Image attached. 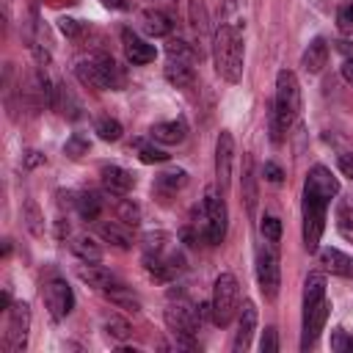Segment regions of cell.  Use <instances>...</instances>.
<instances>
[{
    "mask_svg": "<svg viewBox=\"0 0 353 353\" xmlns=\"http://www.w3.org/2000/svg\"><path fill=\"white\" fill-rule=\"evenodd\" d=\"M301 113V85L290 69H281L276 77V97L270 102V141L281 143L284 132L295 124Z\"/></svg>",
    "mask_w": 353,
    "mask_h": 353,
    "instance_id": "1",
    "label": "cell"
},
{
    "mask_svg": "<svg viewBox=\"0 0 353 353\" xmlns=\"http://www.w3.org/2000/svg\"><path fill=\"white\" fill-rule=\"evenodd\" d=\"M243 33L223 22L215 28L212 33V61H215V72L226 80V83H240L243 77Z\"/></svg>",
    "mask_w": 353,
    "mask_h": 353,
    "instance_id": "2",
    "label": "cell"
},
{
    "mask_svg": "<svg viewBox=\"0 0 353 353\" xmlns=\"http://www.w3.org/2000/svg\"><path fill=\"white\" fill-rule=\"evenodd\" d=\"M328 317V301H325V279L323 273H309L306 284H303V336H301V347L309 350Z\"/></svg>",
    "mask_w": 353,
    "mask_h": 353,
    "instance_id": "3",
    "label": "cell"
},
{
    "mask_svg": "<svg viewBox=\"0 0 353 353\" xmlns=\"http://www.w3.org/2000/svg\"><path fill=\"white\" fill-rule=\"evenodd\" d=\"M240 309V287H237V279L232 273H221L212 284V301H210V314H212V323L215 325H229L234 320Z\"/></svg>",
    "mask_w": 353,
    "mask_h": 353,
    "instance_id": "4",
    "label": "cell"
},
{
    "mask_svg": "<svg viewBox=\"0 0 353 353\" xmlns=\"http://www.w3.org/2000/svg\"><path fill=\"white\" fill-rule=\"evenodd\" d=\"M331 199L303 188V245L309 254L320 248V237L325 229V207Z\"/></svg>",
    "mask_w": 353,
    "mask_h": 353,
    "instance_id": "5",
    "label": "cell"
},
{
    "mask_svg": "<svg viewBox=\"0 0 353 353\" xmlns=\"http://www.w3.org/2000/svg\"><path fill=\"white\" fill-rule=\"evenodd\" d=\"M201 234L210 245H218L226 234V204L218 196V190H207L201 201Z\"/></svg>",
    "mask_w": 353,
    "mask_h": 353,
    "instance_id": "6",
    "label": "cell"
},
{
    "mask_svg": "<svg viewBox=\"0 0 353 353\" xmlns=\"http://www.w3.org/2000/svg\"><path fill=\"white\" fill-rule=\"evenodd\" d=\"M199 306H193V303H188V301H176V303H168V309H165V323H168V328L182 339V342H188L190 345V339H193V334L199 331V323H201V312H196Z\"/></svg>",
    "mask_w": 353,
    "mask_h": 353,
    "instance_id": "7",
    "label": "cell"
},
{
    "mask_svg": "<svg viewBox=\"0 0 353 353\" xmlns=\"http://www.w3.org/2000/svg\"><path fill=\"white\" fill-rule=\"evenodd\" d=\"M28 331H30V306L25 301L14 303L8 309V323H6V350L8 353H22L28 347Z\"/></svg>",
    "mask_w": 353,
    "mask_h": 353,
    "instance_id": "8",
    "label": "cell"
},
{
    "mask_svg": "<svg viewBox=\"0 0 353 353\" xmlns=\"http://www.w3.org/2000/svg\"><path fill=\"white\" fill-rule=\"evenodd\" d=\"M256 281L259 290L268 301H276L279 287H281V270H279V256L273 248H259L256 251Z\"/></svg>",
    "mask_w": 353,
    "mask_h": 353,
    "instance_id": "9",
    "label": "cell"
},
{
    "mask_svg": "<svg viewBox=\"0 0 353 353\" xmlns=\"http://www.w3.org/2000/svg\"><path fill=\"white\" fill-rule=\"evenodd\" d=\"M232 163H234V138L229 130H221L215 138V182L221 196L232 185Z\"/></svg>",
    "mask_w": 353,
    "mask_h": 353,
    "instance_id": "10",
    "label": "cell"
},
{
    "mask_svg": "<svg viewBox=\"0 0 353 353\" xmlns=\"http://www.w3.org/2000/svg\"><path fill=\"white\" fill-rule=\"evenodd\" d=\"M44 306L52 320H63L74 309V292L63 279H52L44 284Z\"/></svg>",
    "mask_w": 353,
    "mask_h": 353,
    "instance_id": "11",
    "label": "cell"
},
{
    "mask_svg": "<svg viewBox=\"0 0 353 353\" xmlns=\"http://www.w3.org/2000/svg\"><path fill=\"white\" fill-rule=\"evenodd\" d=\"M143 262H146L149 276L157 279V281H174L185 270L182 254L179 251H171V248L163 251V254H149V256H143Z\"/></svg>",
    "mask_w": 353,
    "mask_h": 353,
    "instance_id": "12",
    "label": "cell"
},
{
    "mask_svg": "<svg viewBox=\"0 0 353 353\" xmlns=\"http://www.w3.org/2000/svg\"><path fill=\"white\" fill-rule=\"evenodd\" d=\"M121 44H124V52H127V61L135 63V66H143V63H152L157 58V50L154 44H149L146 39H141L138 33H132L130 28L121 30Z\"/></svg>",
    "mask_w": 353,
    "mask_h": 353,
    "instance_id": "13",
    "label": "cell"
},
{
    "mask_svg": "<svg viewBox=\"0 0 353 353\" xmlns=\"http://www.w3.org/2000/svg\"><path fill=\"white\" fill-rule=\"evenodd\" d=\"M99 176H102V188L110 196H127L135 188V176L121 165H102Z\"/></svg>",
    "mask_w": 353,
    "mask_h": 353,
    "instance_id": "14",
    "label": "cell"
},
{
    "mask_svg": "<svg viewBox=\"0 0 353 353\" xmlns=\"http://www.w3.org/2000/svg\"><path fill=\"white\" fill-rule=\"evenodd\" d=\"M254 328H256V306L254 301H245L243 309H240V317H237V331H234V342L232 347L240 353L251 345V336H254Z\"/></svg>",
    "mask_w": 353,
    "mask_h": 353,
    "instance_id": "15",
    "label": "cell"
},
{
    "mask_svg": "<svg viewBox=\"0 0 353 353\" xmlns=\"http://www.w3.org/2000/svg\"><path fill=\"white\" fill-rule=\"evenodd\" d=\"M317 256H320V265L328 273L342 276V279H353V256H347L345 251L325 245V248H317Z\"/></svg>",
    "mask_w": 353,
    "mask_h": 353,
    "instance_id": "16",
    "label": "cell"
},
{
    "mask_svg": "<svg viewBox=\"0 0 353 353\" xmlns=\"http://www.w3.org/2000/svg\"><path fill=\"white\" fill-rule=\"evenodd\" d=\"M303 188H309V190H314V193H320V196H325V199H334V196L339 193V179L331 174V168L314 165V168L306 174Z\"/></svg>",
    "mask_w": 353,
    "mask_h": 353,
    "instance_id": "17",
    "label": "cell"
},
{
    "mask_svg": "<svg viewBox=\"0 0 353 353\" xmlns=\"http://www.w3.org/2000/svg\"><path fill=\"white\" fill-rule=\"evenodd\" d=\"M165 80L174 85V88H193L196 85V69H193V61H182V58H168L165 63Z\"/></svg>",
    "mask_w": 353,
    "mask_h": 353,
    "instance_id": "18",
    "label": "cell"
},
{
    "mask_svg": "<svg viewBox=\"0 0 353 353\" xmlns=\"http://www.w3.org/2000/svg\"><path fill=\"white\" fill-rule=\"evenodd\" d=\"M325 61H328V44H325V39H312L309 47H306V52H303V58H301V66L306 69V74H320L323 66H325Z\"/></svg>",
    "mask_w": 353,
    "mask_h": 353,
    "instance_id": "19",
    "label": "cell"
},
{
    "mask_svg": "<svg viewBox=\"0 0 353 353\" xmlns=\"http://www.w3.org/2000/svg\"><path fill=\"white\" fill-rule=\"evenodd\" d=\"M149 135H152L157 143H168V146H174V143H182V141H185L188 127H185V121H182V119L160 121V124H154V127L149 130Z\"/></svg>",
    "mask_w": 353,
    "mask_h": 353,
    "instance_id": "20",
    "label": "cell"
},
{
    "mask_svg": "<svg viewBox=\"0 0 353 353\" xmlns=\"http://www.w3.org/2000/svg\"><path fill=\"white\" fill-rule=\"evenodd\" d=\"M240 190H243V201H245V210L248 215H254L256 210V174H254V157L245 154L243 157V176H240Z\"/></svg>",
    "mask_w": 353,
    "mask_h": 353,
    "instance_id": "21",
    "label": "cell"
},
{
    "mask_svg": "<svg viewBox=\"0 0 353 353\" xmlns=\"http://www.w3.org/2000/svg\"><path fill=\"white\" fill-rule=\"evenodd\" d=\"M77 276H80L88 287H97V290H108V287H113V273H110L108 268L97 265V262H85V265H80V268H77Z\"/></svg>",
    "mask_w": 353,
    "mask_h": 353,
    "instance_id": "22",
    "label": "cell"
},
{
    "mask_svg": "<svg viewBox=\"0 0 353 353\" xmlns=\"http://www.w3.org/2000/svg\"><path fill=\"white\" fill-rule=\"evenodd\" d=\"M141 25H143V30H146L149 36H168L171 28H174L171 17L163 14L160 8H146V11L141 14Z\"/></svg>",
    "mask_w": 353,
    "mask_h": 353,
    "instance_id": "23",
    "label": "cell"
},
{
    "mask_svg": "<svg viewBox=\"0 0 353 353\" xmlns=\"http://www.w3.org/2000/svg\"><path fill=\"white\" fill-rule=\"evenodd\" d=\"M99 234H102V240H108L116 248H130L132 245V232L121 221H110V223L105 221V223H99Z\"/></svg>",
    "mask_w": 353,
    "mask_h": 353,
    "instance_id": "24",
    "label": "cell"
},
{
    "mask_svg": "<svg viewBox=\"0 0 353 353\" xmlns=\"http://www.w3.org/2000/svg\"><path fill=\"white\" fill-rule=\"evenodd\" d=\"M94 61H97V66H99V72H102V77H105V83H108V88H124V72L119 69V63L113 61V55H108V52H99V55H94Z\"/></svg>",
    "mask_w": 353,
    "mask_h": 353,
    "instance_id": "25",
    "label": "cell"
},
{
    "mask_svg": "<svg viewBox=\"0 0 353 353\" xmlns=\"http://www.w3.org/2000/svg\"><path fill=\"white\" fill-rule=\"evenodd\" d=\"M74 72H77V80H80L83 85L97 88V91L108 88V83H105V77H102V72H99V66H97V61H94V58L80 61V63L74 66Z\"/></svg>",
    "mask_w": 353,
    "mask_h": 353,
    "instance_id": "26",
    "label": "cell"
},
{
    "mask_svg": "<svg viewBox=\"0 0 353 353\" xmlns=\"http://www.w3.org/2000/svg\"><path fill=\"white\" fill-rule=\"evenodd\" d=\"M72 251H74L83 262H99V259H102V245H99L94 237H88V234H77V237L72 240Z\"/></svg>",
    "mask_w": 353,
    "mask_h": 353,
    "instance_id": "27",
    "label": "cell"
},
{
    "mask_svg": "<svg viewBox=\"0 0 353 353\" xmlns=\"http://www.w3.org/2000/svg\"><path fill=\"white\" fill-rule=\"evenodd\" d=\"M188 19H190V28L196 30V36L210 33V14H207L204 0H190L188 3Z\"/></svg>",
    "mask_w": 353,
    "mask_h": 353,
    "instance_id": "28",
    "label": "cell"
},
{
    "mask_svg": "<svg viewBox=\"0 0 353 353\" xmlns=\"http://www.w3.org/2000/svg\"><path fill=\"white\" fill-rule=\"evenodd\" d=\"M22 221H25V226H28V232H30L33 237H41V234H44V215H41V210H39V204H36L33 199L25 201V207H22Z\"/></svg>",
    "mask_w": 353,
    "mask_h": 353,
    "instance_id": "29",
    "label": "cell"
},
{
    "mask_svg": "<svg viewBox=\"0 0 353 353\" xmlns=\"http://www.w3.org/2000/svg\"><path fill=\"white\" fill-rule=\"evenodd\" d=\"M105 295L110 298V303H116V306H121V309H127V312H132V314L141 309V301H138L127 287H121V284L108 287V290H105Z\"/></svg>",
    "mask_w": 353,
    "mask_h": 353,
    "instance_id": "30",
    "label": "cell"
},
{
    "mask_svg": "<svg viewBox=\"0 0 353 353\" xmlns=\"http://www.w3.org/2000/svg\"><path fill=\"white\" fill-rule=\"evenodd\" d=\"M165 52H168V58H182V61H199L201 58V52L196 50V47H190L185 39H179V36H171L168 41H165Z\"/></svg>",
    "mask_w": 353,
    "mask_h": 353,
    "instance_id": "31",
    "label": "cell"
},
{
    "mask_svg": "<svg viewBox=\"0 0 353 353\" xmlns=\"http://www.w3.org/2000/svg\"><path fill=\"white\" fill-rule=\"evenodd\" d=\"M185 185H188V174H185L182 168L163 171V174L157 176V190H163L165 196H171V193H176V190H182Z\"/></svg>",
    "mask_w": 353,
    "mask_h": 353,
    "instance_id": "32",
    "label": "cell"
},
{
    "mask_svg": "<svg viewBox=\"0 0 353 353\" xmlns=\"http://www.w3.org/2000/svg\"><path fill=\"white\" fill-rule=\"evenodd\" d=\"M77 212H80L83 221H97L99 212H102V199L97 193H91V190L80 193L77 196Z\"/></svg>",
    "mask_w": 353,
    "mask_h": 353,
    "instance_id": "33",
    "label": "cell"
},
{
    "mask_svg": "<svg viewBox=\"0 0 353 353\" xmlns=\"http://www.w3.org/2000/svg\"><path fill=\"white\" fill-rule=\"evenodd\" d=\"M55 108H58L63 116H69V119H77V116H80V102L74 99V94H72V88H69V85H58Z\"/></svg>",
    "mask_w": 353,
    "mask_h": 353,
    "instance_id": "34",
    "label": "cell"
},
{
    "mask_svg": "<svg viewBox=\"0 0 353 353\" xmlns=\"http://www.w3.org/2000/svg\"><path fill=\"white\" fill-rule=\"evenodd\" d=\"M94 132H97L102 141H119L124 130H121L119 119H110V116H99V119L94 121Z\"/></svg>",
    "mask_w": 353,
    "mask_h": 353,
    "instance_id": "35",
    "label": "cell"
},
{
    "mask_svg": "<svg viewBox=\"0 0 353 353\" xmlns=\"http://www.w3.org/2000/svg\"><path fill=\"white\" fill-rule=\"evenodd\" d=\"M336 232H339L345 240L353 243V204H347V201H342V204L336 207Z\"/></svg>",
    "mask_w": 353,
    "mask_h": 353,
    "instance_id": "36",
    "label": "cell"
},
{
    "mask_svg": "<svg viewBox=\"0 0 353 353\" xmlns=\"http://www.w3.org/2000/svg\"><path fill=\"white\" fill-rule=\"evenodd\" d=\"M116 215H119V221L127 223V226H138V223H141V207L132 204V199L116 201Z\"/></svg>",
    "mask_w": 353,
    "mask_h": 353,
    "instance_id": "37",
    "label": "cell"
},
{
    "mask_svg": "<svg viewBox=\"0 0 353 353\" xmlns=\"http://www.w3.org/2000/svg\"><path fill=\"white\" fill-rule=\"evenodd\" d=\"M105 331H108L113 339H127V336L132 334V325H130L124 317H119V314H110V317L105 320Z\"/></svg>",
    "mask_w": 353,
    "mask_h": 353,
    "instance_id": "38",
    "label": "cell"
},
{
    "mask_svg": "<svg viewBox=\"0 0 353 353\" xmlns=\"http://www.w3.org/2000/svg\"><path fill=\"white\" fill-rule=\"evenodd\" d=\"M259 229H262V237H265L270 245H276V243L281 240V221H279L276 215H265Z\"/></svg>",
    "mask_w": 353,
    "mask_h": 353,
    "instance_id": "39",
    "label": "cell"
},
{
    "mask_svg": "<svg viewBox=\"0 0 353 353\" xmlns=\"http://www.w3.org/2000/svg\"><path fill=\"white\" fill-rule=\"evenodd\" d=\"M336 28L345 36H353V3H342L336 8Z\"/></svg>",
    "mask_w": 353,
    "mask_h": 353,
    "instance_id": "40",
    "label": "cell"
},
{
    "mask_svg": "<svg viewBox=\"0 0 353 353\" xmlns=\"http://www.w3.org/2000/svg\"><path fill=\"white\" fill-rule=\"evenodd\" d=\"M63 149H66V154H69V157H83V154L88 152V141H85L80 132H74V135L66 141V146H63Z\"/></svg>",
    "mask_w": 353,
    "mask_h": 353,
    "instance_id": "41",
    "label": "cell"
},
{
    "mask_svg": "<svg viewBox=\"0 0 353 353\" xmlns=\"http://www.w3.org/2000/svg\"><path fill=\"white\" fill-rule=\"evenodd\" d=\"M58 30H61L66 39H80L83 25H80L77 19H72V17H61V19H58Z\"/></svg>",
    "mask_w": 353,
    "mask_h": 353,
    "instance_id": "42",
    "label": "cell"
},
{
    "mask_svg": "<svg viewBox=\"0 0 353 353\" xmlns=\"http://www.w3.org/2000/svg\"><path fill=\"white\" fill-rule=\"evenodd\" d=\"M168 154L157 146H149V143H141V163H165Z\"/></svg>",
    "mask_w": 353,
    "mask_h": 353,
    "instance_id": "43",
    "label": "cell"
},
{
    "mask_svg": "<svg viewBox=\"0 0 353 353\" xmlns=\"http://www.w3.org/2000/svg\"><path fill=\"white\" fill-rule=\"evenodd\" d=\"M259 350H262V353H276V350H279V336H276V328H273V325H268V328L262 331Z\"/></svg>",
    "mask_w": 353,
    "mask_h": 353,
    "instance_id": "44",
    "label": "cell"
},
{
    "mask_svg": "<svg viewBox=\"0 0 353 353\" xmlns=\"http://www.w3.org/2000/svg\"><path fill=\"white\" fill-rule=\"evenodd\" d=\"M262 174H265V179L273 182V185H281V182H284V171H281L276 163H270V160L262 165Z\"/></svg>",
    "mask_w": 353,
    "mask_h": 353,
    "instance_id": "45",
    "label": "cell"
},
{
    "mask_svg": "<svg viewBox=\"0 0 353 353\" xmlns=\"http://www.w3.org/2000/svg\"><path fill=\"white\" fill-rule=\"evenodd\" d=\"M339 171L353 179V154H339Z\"/></svg>",
    "mask_w": 353,
    "mask_h": 353,
    "instance_id": "46",
    "label": "cell"
},
{
    "mask_svg": "<svg viewBox=\"0 0 353 353\" xmlns=\"http://www.w3.org/2000/svg\"><path fill=\"white\" fill-rule=\"evenodd\" d=\"M39 163H44V154H39V152H28L25 154V168H33Z\"/></svg>",
    "mask_w": 353,
    "mask_h": 353,
    "instance_id": "47",
    "label": "cell"
},
{
    "mask_svg": "<svg viewBox=\"0 0 353 353\" xmlns=\"http://www.w3.org/2000/svg\"><path fill=\"white\" fill-rule=\"evenodd\" d=\"M102 6H105V8H113V11H127V8H130L127 0H102Z\"/></svg>",
    "mask_w": 353,
    "mask_h": 353,
    "instance_id": "48",
    "label": "cell"
},
{
    "mask_svg": "<svg viewBox=\"0 0 353 353\" xmlns=\"http://www.w3.org/2000/svg\"><path fill=\"white\" fill-rule=\"evenodd\" d=\"M342 77H345V80H347V83L353 85V58L342 63Z\"/></svg>",
    "mask_w": 353,
    "mask_h": 353,
    "instance_id": "49",
    "label": "cell"
},
{
    "mask_svg": "<svg viewBox=\"0 0 353 353\" xmlns=\"http://www.w3.org/2000/svg\"><path fill=\"white\" fill-rule=\"evenodd\" d=\"M331 345H334L336 350H345V347H347V339H345V334H342V331H336V334H334V342H331Z\"/></svg>",
    "mask_w": 353,
    "mask_h": 353,
    "instance_id": "50",
    "label": "cell"
},
{
    "mask_svg": "<svg viewBox=\"0 0 353 353\" xmlns=\"http://www.w3.org/2000/svg\"><path fill=\"white\" fill-rule=\"evenodd\" d=\"M63 234H69V223L61 218V221H58V237H63Z\"/></svg>",
    "mask_w": 353,
    "mask_h": 353,
    "instance_id": "51",
    "label": "cell"
},
{
    "mask_svg": "<svg viewBox=\"0 0 353 353\" xmlns=\"http://www.w3.org/2000/svg\"><path fill=\"white\" fill-rule=\"evenodd\" d=\"M345 350H353V336L347 339V347H345Z\"/></svg>",
    "mask_w": 353,
    "mask_h": 353,
    "instance_id": "52",
    "label": "cell"
}]
</instances>
